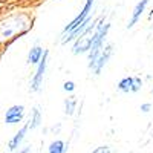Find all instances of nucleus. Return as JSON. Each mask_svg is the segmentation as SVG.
<instances>
[{"label":"nucleus","mask_w":153,"mask_h":153,"mask_svg":"<svg viewBox=\"0 0 153 153\" xmlns=\"http://www.w3.org/2000/svg\"><path fill=\"white\" fill-rule=\"evenodd\" d=\"M113 55V45H106L104 46V49H103V52L100 54V57H98V60H97V63H95V66L91 69L92 72H94V75H100L101 72H103V69H104V66L109 63V60H110V57Z\"/></svg>","instance_id":"5"},{"label":"nucleus","mask_w":153,"mask_h":153,"mask_svg":"<svg viewBox=\"0 0 153 153\" xmlns=\"http://www.w3.org/2000/svg\"><path fill=\"white\" fill-rule=\"evenodd\" d=\"M150 19H153V11H152V14H150Z\"/></svg>","instance_id":"19"},{"label":"nucleus","mask_w":153,"mask_h":153,"mask_svg":"<svg viewBox=\"0 0 153 153\" xmlns=\"http://www.w3.org/2000/svg\"><path fill=\"white\" fill-rule=\"evenodd\" d=\"M63 89H65L66 92H74L75 91V83L74 81H65V84H63Z\"/></svg>","instance_id":"16"},{"label":"nucleus","mask_w":153,"mask_h":153,"mask_svg":"<svg viewBox=\"0 0 153 153\" xmlns=\"http://www.w3.org/2000/svg\"><path fill=\"white\" fill-rule=\"evenodd\" d=\"M28 130H29V126H28V123L25 124L22 129L12 136L11 139H9V143H8V149L11 150V152H16V150H19V147L22 146V143H23V139L26 138V133H28Z\"/></svg>","instance_id":"8"},{"label":"nucleus","mask_w":153,"mask_h":153,"mask_svg":"<svg viewBox=\"0 0 153 153\" xmlns=\"http://www.w3.org/2000/svg\"><path fill=\"white\" fill-rule=\"evenodd\" d=\"M43 54H45V51H43L42 46H34V48H31L29 54H28V63H29V65H38V63H40V60L43 58Z\"/></svg>","instance_id":"10"},{"label":"nucleus","mask_w":153,"mask_h":153,"mask_svg":"<svg viewBox=\"0 0 153 153\" xmlns=\"http://www.w3.org/2000/svg\"><path fill=\"white\" fill-rule=\"evenodd\" d=\"M132 87H133V76H124V78H121L117 84V89L120 92H124V94L132 92Z\"/></svg>","instance_id":"12"},{"label":"nucleus","mask_w":153,"mask_h":153,"mask_svg":"<svg viewBox=\"0 0 153 153\" xmlns=\"http://www.w3.org/2000/svg\"><path fill=\"white\" fill-rule=\"evenodd\" d=\"M152 94H153V87H152Z\"/></svg>","instance_id":"20"},{"label":"nucleus","mask_w":153,"mask_h":153,"mask_svg":"<svg viewBox=\"0 0 153 153\" xmlns=\"http://www.w3.org/2000/svg\"><path fill=\"white\" fill-rule=\"evenodd\" d=\"M76 104H78V103H76L75 97H69V98L65 100V113L68 115V117H72V115L75 113Z\"/></svg>","instance_id":"13"},{"label":"nucleus","mask_w":153,"mask_h":153,"mask_svg":"<svg viewBox=\"0 0 153 153\" xmlns=\"http://www.w3.org/2000/svg\"><path fill=\"white\" fill-rule=\"evenodd\" d=\"M94 5H95V0H86L84 6L80 11V14L63 28V31H61V45H68V43L74 42L75 38L92 23L91 12L94 9Z\"/></svg>","instance_id":"1"},{"label":"nucleus","mask_w":153,"mask_h":153,"mask_svg":"<svg viewBox=\"0 0 153 153\" xmlns=\"http://www.w3.org/2000/svg\"><path fill=\"white\" fill-rule=\"evenodd\" d=\"M141 87H143V80H141V76H133V87H132V92L136 94L141 91Z\"/></svg>","instance_id":"14"},{"label":"nucleus","mask_w":153,"mask_h":153,"mask_svg":"<svg viewBox=\"0 0 153 153\" xmlns=\"http://www.w3.org/2000/svg\"><path fill=\"white\" fill-rule=\"evenodd\" d=\"M149 2H150V0H139V2L135 5V8L132 11V16H130V20H129V25H127V29H132L135 25L141 20L143 14L146 12V8H147Z\"/></svg>","instance_id":"7"},{"label":"nucleus","mask_w":153,"mask_h":153,"mask_svg":"<svg viewBox=\"0 0 153 153\" xmlns=\"http://www.w3.org/2000/svg\"><path fill=\"white\" fill-rule=\"evenodd\" d=\"M139 110H141L143 113H149V112L152 110V104H150V103H143L141 107H139Z\"/></svg>","instance_id":"17"},{"label":"nucleus","mask_w":153,"mask_h":153,"mask_svg":"<svg viewBox=\"0 0 153 153\" xmlns=\"http://www.w3.org/2000/svg\"><path fill=\"white\" fill-rule=\"evenodd\" d=\"M29 152H31V147H25L22 150H17L16 153H29Z\"/></svg>","instance_id":"18"},{"label":"nucleus","mask_w":153,"mask_h":153,"mask_svg":"<svg viewBox=\"0 0 153 153\" xmlns=\"http://www.w3.org/2000/svg\"><path fill=\"white\" fill-rule=\"evenodd\" d=\"M48 58H49V51L45 49L43 58L37 65L35 74H34L32 80H31V92H40V89L43 86V78H45V74H46V68H48Z\"/></svg>","instance_id":"4"},{"label":"nucleus","mask_w":153,"mask_h":153,"mask_svg":"<svg viewBox=\"0 0 153 153\" xmlns=\"http://www.w3.org/2000/svg\"><path fill=\"white\" fill-rule=\"evenodd\" d=\"M66 152H68V144L63 139H55L48 147V153H66Z\"/></svg>","instance_id":"11"},{"label":"nucleus","mask_w":153,"mask_h":153,"mask_svg":"<svg viewBox=\"0 0 153 153\" xmlns=\"http://www.w3.org/2000/svg\"><path fill=\"white\" fill-rule=\"evenodd\" d=\"M43 123V115H42V110L38 106H35L31 112V117H29V121H28V126H29V129L34 130L37 129V127H40Z\"/></svg>","instance_id":"9"},{"label":"nucleus","mask_w":153,"mask_h":153,"mask_svg":"<svg viewBox=\"0 0 153 153\" xmlns=\"http://www.w3.org/2000/svg\"><path fill=\"white\" fill-rule=\"evenodd\" d=\"M97 23H98V20H92V23L74 40V45H72V54L74 55H81V54L89 52V49L92 46V38H94Z\"/></svg>","instance_id":"3"},{"label":"nucleus","mask_w":153,"mask_h":153,"mask_svg":"<svg viewBox=\"0 0 153 153\" xmlns=\"http://www.w3.org/2000/svg\"><path fill=\"white\" fill-rule=\"evenodd\" d=\"M92 153H112V149H110V146H100V147H97L95 150H92Z\"/></svg>","instance_id":"15"},{"label":"nucleus","mask_w":153,"mask_h":153,"mask_svg":"<svg viewBox=\"0 0 153 153\" xmlns=\"http://www.w3.org/2000/svg\"><path fill=\"white\" fill-rule=\"evenodd\" d=\"M109 31H110V23L104 22V19L98 20L95 32H94V38H92V46L87 52V61H89L87 66H89V69H92L95 66L100 54L103 52V49L106 46V38H107Z\"/></svg>","instance_id":"2"},{"label":"nucleus","mask_w":153,"mask_h":153,"mask_svg":"<svg viewBox=\"0 0 153 153\" xmlns=\"http://www.w3.org/2000/svg\"><path fill=\"white\" fill-rule=\"evenodd\" d=\"M25 117V107L20 104L17 106H11L6 113H5V123L6 124H19Z\"/></svg>","instance_id":"6"}]
</instances>
